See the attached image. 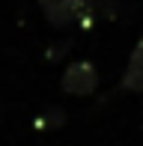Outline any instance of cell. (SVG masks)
I'll return each mask as SVG.
<instances>
[{"label":"cell","instance_id":"obj_1","mask_svg":"<svg viewBox=\"0 0 143 146\" xmlns=\"http://www.w3.org/2000/svg\"><path fill=\"white\" fill-rule=\"evenodd\" d=\"M51 27H75L95 18V0H39Z\"/></svg>","mask_w":143,"mask_h":146},{"label":"cell","instance_id":"obj_2","mask_svg":"<svg viewBox=\"0 0 143 146\" xmlns=\"http://www.w3.org/2000/svg\"><path fill=\"white\" fill-rule=\"evenodd\" d=\"M60 87H63V92H69V96H89V92H95V87H99V72H95V66L87 63V60L72 63L69 69L63 72Z\"/></svg>","mask_w":143,"mask_h":146},{"label":"cell","instance_id":"obj_3","mask_svg":"<svg viewBox=\"0 0 143 146\" xmlns=\"http://www.w3.org/2000/svg\"><path fill=\"white\" fill-rule=\"evenodd\" d=\"M122 90L125 92H143V39L134 45L131 57H128V66L122 72Z\"/></svg>","mask_w":143,"mask_h":146}]
</instances>
